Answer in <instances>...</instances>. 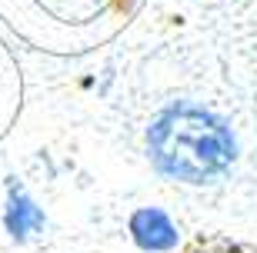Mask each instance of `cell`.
<instances>
[{
  "label": "cell",
  "instance_id": "cell-1",
  "mask_svg": "<svg viewBox=\"0 0 257 253\" xmlns=\"http://www.w3.org/2000/svg\"><path fill=\"white\" fill-rule=\"evenodd\" d=\"M147 150L154 167L184 183H210L234 163L227 123L194 103H174L151 123Z\"/></svg>",
  "mask_w": 257,
  "mask_h": 253
},
{
  "label": "cell",
  "instance_id": "cell-2",
  "mask_svg": "<svg viewBox=\"0 0 257 253\" xmlns=\"http://www.w3.org/2000/svg\"><path fill=\"white\" fill-rule=\"evenodd\" d=\"M131 236H134V243L147 253H167L181 240L174 220L164 213L161 206H144V210H137L131 216Z\"/></svg>",
  "mask_w": 257,
  "mask_h": 253
},
{
  "label": "cell",
  "instance_id": "cell-3",
  "mask_svg": "<svg viewBox=\"0 0 257 253\" xmlns=\"http://www.w3.org/2000/svg\"><path fill=\"white\" fill-rule=\"evenodd\" d=\"M4 223H7V233L24 243L34 230L44 226V210H40L34 200L24 193L20 187H10V197H7V213H4Z\"/></svg>",
  "mask_w": 257,
  "mask_h": 253
}]
</instances>
